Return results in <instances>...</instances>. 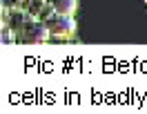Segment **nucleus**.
I'll return each mask as SVG.
<instances>
[{"instance_id": "nucleus-1", "label": "nucleus", "mask_w": 147, "mask_h": 114, "mask_svg": "<svg viewBox=\"0 0 147 114\" xmlns=\"http://www.w3.org/2000/svg\"><path fill=\"white\" fill-rule=\"evenodd\" d=\"M49 38H51V31L47 27V22L38 18H29L25 29L20 31V43H25V45H45Z\"/></svg>"}, {"instance_id": "nucleus-2", "label": "nucleus", "mask_w": 147, "mask_h": 114, "mask_svg": "<svg viewBox=\"0 0 147 114\" xmlns=\"http://www.w3.org/2000/svg\"><path fill=\"white\" fill-rule=\"evenodd\" d=\"M47 27L54 38H71L76 31V20L71 14H54L47 20Z\"/></svg>"}, {"instance_id": "nucleus-3", "label": "nucleus", "mask_w": 147, "mask_h": 114, "mask_svg": "<svg viewBox=\"0 0 147 114\" xmlns=\"http://www.w3.org/2000/svg\"><path fill=\"white\" fill-rule=\"evenodd\" d=\"M29 18L31 16L25 9H7V7H2V16H0L2 25H9L18 36H20V31L25 29V25L29 22Z\"/></svg>"}, {"instance_id": "nucleus-4", "label": "nucleus", "mask_w": 147, "mask_h": 114, "mask_svg": "<svg viewBox=\"0 0 147 114\" xmlns=\"http://www.w3.org/2000/svg\"><path fill=\"white\" fill-rule=\"evenodd\" d=\"M51 5H54L56 14H74L76 11V0H49Z\"/></svg>"}, {"instance_id": "nucleus-5", "label": "nucleus", "mask_w": 147, "mask_h": 114, "mask_svg": "<svg viewBox=\"0 0 147 114\" xmlns=\"http://www.w3.org/2000/svg\"><path fill=\"white\" fill-rule=\"evenodd\" d=\"M49 0H27V5H25V11H27L31 18H38V14L42 11V7H45Z\"/></svg>"}, {"instance_id": "nucleus-6", "label": "nucleus", "mask_w": 147, "mask_h": 114, "mask_svg": "<svg viewBox=\"0 0 147 114\" xmlns=\"http://www.w3.org/2000/svg\"><path fill=\"white\" fill-rule=\"evenodd\" d=\"M0 38H2V45H16V43L20 40V36L9 27V25H2V34H0Z\"/></svg>"}, {"instance_id": "nucleus-7", "label": "nucleus", "mask_w": 147, "mask_h": 114, "mask_svg": "<svg viewBox=\"0 0 147 114\" xmlns=\"http://www.w3.org/2000/svg\"><path fill=\"white\" fill-rule=\"evenodd\" d=\"M56 14V9H54V5H51V2H47L45 7H42V11H40V14H38V20H42V22H47V20L51 18V16H54Z\"/></svg>"}, {"instance_id": "nucleus-8", "label": "nucleus", "mask_w": 147, "mask_h": 114, "mask_svg": "<svg viewBox=\"0 0 147 114\" xmlns=\"http://www.w3.org/2000/svg\"><path fill=\"white\" fill-rule=\"evenodd\" d=\"M27 0H2V7L7 9H25Z\"/></svg>"}, {"instance_id": "nucleus-9", "label": "nucleus", "mask_w": 147, "mask_h": 114, "mask_svg": "<svg viewBox=\"0 0 147 114\" xmlns=\"http://www.w3.org/2000/svg\"><path fill=\"white\" fill-rule=\"evenodd\" d=\"M145 2H147V0H145Z\"/></svg>"}]
</instances>
